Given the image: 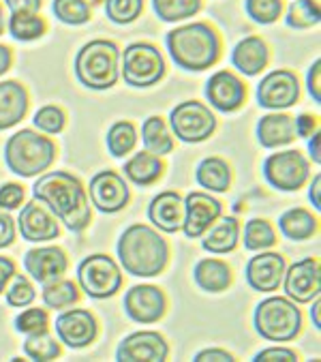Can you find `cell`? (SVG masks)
Here are the masks:
<instances>
[{
    "instance_id": "cell-1",
    "label": "cell",
    "mask_w": 321,
    "mask_h": 362,
    "mask_svg": "<svg viewBox=\"0 0 321 362\" xmlns=\"http://www.w3.org/2000/svg\"><path fill=\"white\" fill-rule=\"evenodd\" d=\"M33 195L45 204L71 232H84L93 221L88 191L69 172H49L39 176L33 187Z\"/></svg>"
},
{
    "instance_id": "cell-2",
    "label": "cell",
    "mask_w": 321,
    "mask_h": 362,
    "mask_svg": "<svg viewBox=\"0 0 321 362\" xmlns=\"http://www.w3.org/2000/svg\"><path fill=\"white\" fill-rule=\"evenodd\" d=\"M118 259L131 276H158L170 259V245L156 230L135 223L118 240Z\"/></svg>"
},
{
    "instance_id": "cell-3",
    "label": "cell",
    "mask_w": 321,
    "mask_h": 362,
    "mask_svg": "<svg viewBox=\"0 0 321 362\" xmlns=\"http://www.w3.org/2000/svg\"><path fill=\"white\" fill-rule=\"evenodd\" d=\"M168 52L176 66L185 71H206L221 58V37L206 22L178 26L165 37Z\"/></svg>"
},
{
    "instance_id": "cell-4",
    "label": "cell",
    "mask_w": 321,
    "mask_h": 362,
    "mask_svg": "<svg viewBox=\"0 0 321 362\" xmlns=\"http://www.w3.org/2000/svg\"><path fill=\"white\" fill-rule=\"evenodd\" d=\"M75 76L91 90H110L120 80V49L114 41L95 39L75 56Z\"/></svg>"
},
{
    "instance_id": "cell-5",
    "label": "cell",
    "mask_w": 321,
    "mask_h": 362,
    "mask_svg": "<svg viewBox=\"0 0 321 362\" xmlns=\"http://www.w3.org/2000/svg\"><path fill=\"white\" fill-rule=\"evenodd\" d=\"M56 161V144L33 129L13 133L5 144V163L9 172L33 178L43 174Z\"/></svg>"
},
{
    "instance_id": "cell-6",
    "label": "cell",
    "mask_w": 321,
    "mask_h": 362,
    "mask_svg": "<svg viewBox=\"0 0 321 362\" xmlns=\"http://www.w3.org/2000/svg\"><path fill=\"white\" fill-rule=\"evenodd\" d=\"M255 330L262 339L272 343H287L293 341L302 330V313L293 300L283 296L266 298L257 305L255 315Z\"/></svg>"
},
{
    "instance_id": "cell-7",
    "label": "cell",
    "mask_w": 321,
    "mask_h": 362,
    "mask_svg": "<svg viewBox=\"0 0 321 362\" xmlns=\"http://www.w3.org/2000/svg\"><path fill=\"white\" fill-rule=\"evenodd\" d=\"M120 76L133 88H150L165 76V60L160 56L158 47H154L152 43H131L120 54Z\"/></svg>"
},
{
    "instance_id": "cell-8",
    "label": "cell",
    "mask_w": 321,
    "mask_h": 362,
    "mask_svg": "<svg viewBox=\"0 0 321 362\" xmlns=\"http://www.w3.org/2000/svg\"><path fill=\"white\" fill-rule=\"evenodd\" d=\"M77 283L86 296L105 300L120 292L122 287V270L114 257L105 253H95L82 259L77 266Z\"/></svg>"
},
{
    "instance_id": "cell-9",
    "label": "cell",
    "mask_w": 321,
    "mask_h": 362,
    "mask_svg": "<svg viewBox=\"0 0 321 362\" xmlns=\"http://www.w3.org/2000/svg\"><path fill=\"white\" fill-rule=\"evenodd\" d=\"M170 127L174 135L185 144L206 141L216 131V116L206 103L182 101L170 114Z\"/></svg>"
},
{
    "instance_id": "cell-10",
    "label": "cell",
    "mask_w": 321,
    "mask_h": 362,
    "mask_svg": "<svg viewBox=\"0 0 321 362\" xmlns=\"http://www.w3.org/2000/svg\"><path fill=\"white\" fill-rule=\"evenodd\" d=\"M264 176L279 191H298L310 178V163L300 151H283L264 161Z\"/></svg>"
},
{
    "instance_id": "cell-11",
    "label": "cell",
    "mask_w": 321,
    "mask_h": 362,
    "mask_svg": "<svg viewBox=\"0 0 321 362\" xmlns=\"http://www.w3.org/2000/svg\"><path fill=\"white\" fill-rule=\"evenodd\" d=\"M300 99L298 76L289 69H276L257 84V103L266 110L279 112L296 105Z\"/></svg>"
},
{
    "instance_id": "cell-12",
    "label": "cell",
    "mask_w": 321,
    "mask_h": 362,
    "mask_svg": "<svg viewBox=\"0 0 321 362\" xmlns=\"http://www.w3.org/2000/svg\"><path fill=\"white\" fill-rule=\"evenodd\" d=\"M285 294L296 305H306L321 294V266L315 257H304L285 268Z\"/></svg>"
},
{
    "instance_id": "cell-13",
    "label": "cell",
    "mask_w": 321,
    "mask_h": 362,
    "mask_svg": "<svg viewBox=\"0 0 321 362\" xmlns=\"http://www.w3.org/2000/svg\"><path fill=\"white\" fill-rule=\"evenodd\" d=\"M88 193H91L93 206H97V210H101L103 214H114V212L124 210L131 199L129 185L118 172H112V170L95 174L88 187Z\"/></svg>"
},
{
    "instance_id": "cell-14",
    "label": "cell",
    "mask_w": 321,
    "mask_h": 362,
    "mask_svg": "<svg viewBox=\"0 0 321 362\" xmlns=\"http://www.w3.org/2000/svg\"><path fill=\"white\" fill-rule=\"evenodd\" d=\"M124 311L137 324H154L168 311V298L156 285H133L124 294Z\"/></svg>"
},
{
    "instance_id": "cell-15",
    "label": "cell",
    "mask_w": 321,
    "mask_h": 362,
    "mask_svg": "<svg viewBox=\"0 0 321 362\" xmlns=\"http://www.w3.org/2000/svg\"><path fill=\"white\" fill-rule=\"evenodd\" d=\"M56 334L60 343L71 349H82L95 343L99 334V324L95 315L86 309H71L56 317Z\"/></svg>"
},
{
    "instance_id": "cell-16",
    "label": "cell",
    "mask_w": 321,
    "mask_h": 362,
    "mask_svg": "<svg viewBox=\"0 0 321 362\" xmlns=\"http://www.w3.org/2000/svg\"><path fill=\"white\" fill-rule=\"evenodd\" d=\"M223 214V204L210 193H189L185 197V221L182 230L187 238H202L210 226Z\"/></svg>"
},
{
    "instance_id": "cell-17",
    "label": "cell",
    "mask_w": 321,
    "mask_h": 362,
    "mask_svg": "<svg viewBox=\"0 0 321 362\" xmlns=\"http://www.w3.org/2000/svg\"><path fill=\"white\" fill-rule=\"evenodd\" d=\"M170 356L168 341L154 330H141L129 334L116 351L120 362H163Z\"/></svg>"
},
{
    "instance_id": "cell-18",
    "label": "cell",
    "mask_w": 321,
    "mask_h": 362,
    "mask_svg": "<svg viewBox=\"0 0 321 362\" xmlns=\"http://www.w3.org/2000/svg\"><path fill=\"white\" fill-rule=\"evenodd\" d=\"M206 99L218 112H235L247 101V86L231 71H216L206 82Z\"/></svg>"
},
{
    "instance_id": "cell-19",
    "label": "cell",
    "mask_w": 321,
    "mask_h": 362,
    "mask_svg": "<svg viewBox=\"0 0 321 362\" xmlns=\"http://www.w3.org/2000/svg\"><path fill=\"white\" fill-rule=\"evenodd\" d=\"M285 257L272 251H257L247 264V283L255 292H276L285 276Z\"/></svg>"
},
{
    "instance_id": "cell-20",
    "label": "cell",
    "mask_w": 321,
    "mask_h": 362,
    "mask_svg": "<svg viewBox=\"0 0 321 362\" xmlns=\"http://www.w3.org/2000/svg\"><path fill=\"white\" fill-rule=\"evenodd\" d=\"M18 230L22 238L28 243H47L58 238L60 234L56 216L49 210H45L39 199H33L22 208L18 216Z\"/></svg>"
},
{
    "instance_id": "cell-21",
    "label": "cell",
    "mask_w": 321,
    "mask_h": 362,
    "mask_svg": "<svg viewBox=\"0 0 321 362\" xmlns=\"http://www.w3.org/2000/svg\"><path fill=\"white\" fill-rule=\"evenodd\" d=\"M26 272L41 285L62 279L69 268V257L60 247H37L24 255Z\"/></svg>"
},
{
    "instance_id": "cell-22",
    "label": "cell",
    "mask_w": 321,
    "mask_h": 362,
    "mask_svg": "<svg viewBox=\"0 0 321 362\" xmlns=\"http://www.w3.org/2000/svg\"><path fill=\"white\" fill-rule=\"evenodd\" d=\"M148 219L165 234H176L182 230L185 221V199L176 191L158 193L148 206Z\"/></svg>"
},
{
    "instance_id": "cell-23",
    "label": "cell",
    "mask_w": 321,
    "mask_h": 362,
    "mask_svg": "<svg viewBox=\"0 0 321 362\" xmlns=\"http://www.w3.org/2000/svg\"><path fill=\"white\" fill-rule=\"evenodd\" d=\"M270 62V49L262 37H245L231 52V64L249 78L259 76Z\"/></svg>"
},
{
    "instance_id": "cell-24",
    "label": "cell",
    "mask_w": 321,
    "mask_h": 362,
    "mask_svg": "<svg viewBox=\"0 0 321 362\" xmlns=\"http://www.w3.org/2000/svg\"><path fill=\"white\" fill-rule=\"evenodd\" d=\"M28 112V93L16 80L0 82V131L16 127Z\"/></svg>"
},
{
    "instance_id": "cell-25",
    "label": "cell",
    "mask_w": 321,
    "mask_h": 362,
    "mask_svg": "<svg viewBox=\"0 0 321 362\" xmlns=\"http://www.w3.org/2000/svg\"><path fill=\"white\" fill-rule=\"evenodd\" d=\"M296 139L293 118L289 114L272 112L259 118L257 122V141L264 148H281Z\"/></svg>"
},
{
    "instance_id": "cell-26",
    "label": "cell",
    "mask_w": 321,
    "mask_h": 362,
    "mask_svg": "<svg viewBox=\"0 0 321 362\" xmlns=\"http://www.w3.org/2000/svg\"><path fill=\"white\" fill-rule=\"evenodd\" d=\"M238 240H240V223L235 216H223V219L218 216V219L210 226V230L204 234L202 247L208 253L225 255L238 247Z\"/></svg>"
},
{
    "instance_id": "cell-27",
    "label": "cell",
    "mask_w": 321,
    "mask_h": 362,
    "mask_svg": "<svg viewBox=\"0 0 321 362\" xmlns=\"http://www.w3.org/2000/svg\"><path fill=\"white\" fill-rule=\"evenodd\" d=\"M193 279L204 289V292L221 294V292H225V289L231 285V268L223 259L206 257V259H199L195 264Z\"/></svg>"
},
{
    "instance_id": "cell-28",
    "label": "cell",
    "mask_w": 321,
    "mask_h": 362,
    "mask_svg": "<svg viewBox=\"0 0 321 362\" xmlns=\"http://www.w3.org/2000/svg\"><path fill=\"white\" fill-rule=\"evenodd\" d=\"M279 230L285 238L302 243L317 234L319 221H317V216H313V212H308L306 208H291L281 214Z\"/></svg>"
},
{
    "instance_id": "cell-29",
    "label": "cell",
    "mask_w": 321,
    "mask_h": 362,
    "mask_svg": "<svg viewBox=\"0 0 321 362\" xmlns=\"http://www.w3.org/2000/svg\"><path fill=\"white\" fill-rule=\"evenodd\" d=\"M163 170H165V165H163V161H160V157H156L148 151L133 155L124 163V176L137 187L154 185L160 176H163Z\"/></svg>"
},
{
    "instance_id": "cell-30",
    "label": "cell",
    "mask_w": 321,
    "mask_h": 362,
    "mask_svg": "<svg viewBox=\"0 0 321 362\" xmlns=\"http://www.w3.org/2000/svg\"><path fill=\"white\" fill-rule=\"evenodd\" d=\"M141 141L148 153L165 157L174 151V137L160 116H148L141 124Z\"/></svg>"
},
{
    "instance_id": "cell-31",
    "label": "cell",
    "mask_w": 321,
    "mask_h": 362,
    "mask_svg": "<svg viewBox=\"0 0 321 362\" xmlns=\"http://www.w3.org/2000/svg\"><path fill=\"white\" fill-rule=\"evenodd\" d=\"M195 178L210 193H225L231 185V170L221 157H208L197 165Z\"/></svg>"
},
{
    "instance_id": "cell-32",
    "label": "cell",
    "mask_w": 321,
    "mask_h": 362,
    "mask_svg": "<svg viewBox=\"0 0 321 362\" xmlns=\"http://www.w3.org/2000/svg\"><path fill=\"white\" fill-rule=\"evenodd\" d=\"M7 28L18 41H37L45 35L47 24L39 13H11Z\"/></svg>"
},
{
    "instance_id": "cell-33",
    "label": "cell",
    "mask_w": 321,
    "mask_h": 362,
    "mask_svg": "<svg viewBox=\"0 0 321 362\" xmlns=\"http://www.w3.org/2000/svg\"><path fill=\"white\" fill-rule=\"evenodd\" d=\"M152 9L163 22L176 24L197 16L202 9V0H152Z\"/></svg>"
},
{
    "instance_id": "cell-34",
    "label": "cell",
    "mask_w": 321,
    "mask_h": 362,
    "mask_svg": "<svg viewBox=\"0 0 321 362\" xmlns=\"http://www.w3.org/2000/svg\"><path fill=\"white\" fill-rule=\"evenodd\" d=\"M41 298H43L45 307H49V309H66L79 300V289L73 281L58 279V281L43 285Z\"/></svg>"
},
{
    "instance_id": "cell-35",
    "label": "cell",
    "mask_w": 321,
    "mask_h": 362,
    "mask_svg": "<svg viewBox=\"0 0 321 362\" xmlns=\"http://www.w3.org/2000/svg\"><path fill=\"white\" fill-rule=\"evenodd\" d=\"M107 151L112 157H124L129 155L133 148H135V144H137V129L133 122L129 120H120L116 124L110 127L107 131Z\"/></svg>"
},
{
    "instance_id": "cell-36",
    "label": "cell",
    "mask_w": 321,
    "mask_h": 362,
    "mask_svg": "<svg viewBox=\"0 0 321 362\" xmlns=\"http://www.w3.org/2000/svg\"><path fill=\"white\" fill-rule=\"evenodd\" d=\"M285 22L289 28H296V30H306V28L317 26L321 22L319 0H293L287 9Z\"/></svg>"
},
{
    "instance_id": "cell-37",
    "label": "cell",
    "mask_w": 321,
    "mask_h": 362,
    "mask_svg": "<svg viewBox=\"0 0 321 362\" xmlns=\"http://www.w3.org/2000/svg\"><path fill=\"white\" fill-rule=\"evenodd\" d=\"M60 343L56 341V337H52L47 330H41V332H33V334H26V341H24V354L30 358V360H41V362H49V360H56L60 356Z\"/></svg>"
},
{
    "instance_id": "cell-38",
    "label": "cell",
    "mask_w": 321,
    "mask_h": 362,
    "mask_svg": "<svg viewBox=\"0 0 321 362\" xmlns=\"http://www.w3.org/2000/svg\"><path fill=\"white\" fill-rule=\"evenodd\" d=\"M52 11L66 26H82L88 24L93 18L91 5L86 0H54Z\"/></svg>"
},
{
    "instance_id": "cell-39",
    "label": "cell",
    "mask_w": 321,
    "mask_h": 362,
    "mask_svg": "<svg viewBox=\"0 0 321 362\" xmlns=\"http://www.w3.org/2000/svg\"><path fill=\"white\" fill-rule=\"evenodd\" d=\"M276 245V232L266 219H251L245 226V249L249 251H266Z\"/></svg>"
},
{
    "instance_id": "cell-40",
    "label": "cell",
    "mask_w": 321,
    "mask_h": 362,
    "mask_svg": "<svg viewBox=\"0 0 321 362\" xmlns=\"http://www.w3.org/2000/svg\"><path fill=\"white\" fill-rule=\"evenodd\" d=\"M5 294H7V305L9 307H28L35 303L37 292H35V285L30 283V279L26 274H13L11 281L5 287Z\"/></svg>"
},
{
    "instance_id": "cell-41",
    "label": "cell",
    "mask_w": 321,
    "mask_h": 362,
    "mask_svg": "<svg viewBox=\"0 0 321 362\" xmlns=\"http://www.w3.org/2000/svg\"><path fill=\"white\" fill-rule=\"evenodd\" d=\"M283 0H245L247 16L257 24H274L283 16Z\"/></svg>"
},
{
    "instance_id": "cell-42",
    "label": "cell",
    "mask_w": 321,
    "mask_h": 362,
    "mask_svg": "<svg viewBox=\"0 0 321 362\" xmlns=\"http://www.w3.org/2000/svg\"><path fill=\"white\" fill-rule=\"evenodd\" d=\"M144 11V0H105V16L114 24H131Z\"/></svg>"
},
{
    "instance_id": "cell-43",
    "label": "cell",
    "mask_w": 321,
    "mask_h": 362,
    "mask_svg": "<svg viewBox=\"0 0 321 362\" xmlns=\"http://www.w3.org/2000/svg\"><path fill=\"white\" fill-rule=\"evenodd\" d=\"M35 127L47 135H58L62 133L64 124H66V116L60 107L56 105H43L37 114H35Z\"/></svg>"
},
{
    "instance_id": "cell-44",
    "label": "cell",
    "mask_w": 321,
    "mask_h": 362,
    "mask_svg": "<svg viewBox=\"0 0 321 362\" xmlns=\"http://www.w3.org/2000/svg\"><path fill=\"white\" fill-rule=\"evenodd\" d=\"M49 328V315L45 309H26L16 317V330L24 334L41 332Z\"/></svg>"
},
{
    "instance_id": "cell-45",
    "label": "cell",
    "mask_w": 321,
    "mask_h": 362,
    "mask_svg": "<svg viewBox=\"0 0 321 362\" xmlns=\"http://www.w3.org/2000/svg\"><path fill=\"white\" fill-rule=\"evenodd\" d=\"M24 202V187L18 182H5L0 187V210H16Z\"/></svg>"
},
{
    "instance_id": "cell-46",
    "label": "cell",
    "mask_w": 321,
    "mask_h": 362,
    "mask_svg": "<svg viewBox=\"0 0 321 362\" xmlns=\"http://www.w3.org/2000/svg\"><path fill=\"white\" fill-rule=\"evenodd\" d=\"M255 362H296L298 354L289 347H268L253 358Z\"/></svg>"
},
{
    "instance_id": "cell-47",
    "label": "cell",
    "mask_w": 321,
    "mask_h": 362,
    "mask_svg": "<svg viewBox=\"0 0 321 362\" xmlns=\"http://www.w3.org/2000/svg\"><path fill=\"white\" fill-rule=\"evenodd\" d=\"M306 86H308V95L313 97L315 103H321V60L317 58L306 76Z\"/></svg>"
},
{
    "instance_id": "cell-48",
    "label": "cell",
    "mask_w": 321,
    "mask_h": 362,
    "mask_svg": "<svg viewBox=\"0 0 321 362\" xmlns=\"http://www.w3.org/2000/svg\"><path fill=\"white\" fill-rule=\"evenodd\" d=\"M16 221L11 219V214H7L5 210H0V249L11 247L16 240Z\"/></svg>"
},
{
    "instance_id": "cell-49",
    "label": "cell",
    "mask_w": 321,
    "mask_h": 362,
    "mask_svg": "<svg viewBox=\"0 0 321 362\" xmlns=\"http://www.w3.org/2000/svg\"><path fill=\"white\" fill-rule=\"evenodd\" d=\"M293 131L298 137H310L319 131V118L313 114H300L298 118H293Z\"/></svg>"
},
{
    "instance_id": "cell-50",
    "label": "cell",
    "mask_w": 321,
    "mask_h": 362,
    "mask_svg": "<svg viewBox=\"0 0 321 362\" xmlns=\"http://www.w3.org/2000/svg\"><path fill=\"white\" fill-rule=\"evenodd\" d=\"M195 362H233V356L225 349L210 347V349H202L195 356Z\"/></svg>"
},
{
    "instance_id": "cell-51",
    "label": "cell",
    "mask_w": 321,
    "mask_h": 362,
    "mask_svg": "<svg viewBox=\"0 0 321 362\" xmlns=\"http://www.w3.org/2000/svg\"><path fill=\"white\" fill-rule=\"evenodd\" d=\"M11 13H39L43 0H5Z\"/></svg>"
},
{
    "instance_id": "cell-52",
    "label": "cell",
    "mask_w": 321,
    "mask_h": 362,
    "mask_svg": "<svg viewBox=\"0 0 321 362\" xmlns=\"http://www.w3.org/2000/svg\"><path fill=\"white\" fill-rule=\"evenodd\" d=\"M13 274H16V262L5 255H0V294L5 292V287Z\"/></svg>"
},
{
    "instance_id": "cell-53",
    "label": "cell",
    "mask_w": 321,
    "mask_h": 362,
    "mask_svg": "<svg viewBox=\"0 0 321 362\" xmlns=\"http://www.w3.org/2000/svg\"><path fill=\"white\" fill-rule=\"evenodd\" d=\"M308 199L313 202V208L315 210H321V174H317L310 182V189H308Z\"/></svg>"
},
{
    "instance_id": "cell-54",
    "label": "cell",
    "mask_w": 321,
    "mask_h": 362,
    "mask_svg": "<svg viewBox=\"0 0 321 362\" xmlns=\"http://www.w3.org/2000/svg\"><path fill=\"white\" fill-rule=\"evenodd\" d=\"M13 64V54L7 45H0V78H3Z\"/></svg>"
},
{
    "instance_id": "cell-55",
    "label": "cell",
    "mask_w": 321,
    "mask_h": 362,
    "mask_svg": "<svg viewBox=\"0 0 321 362\" xmlns=\"http://www.w3.org/2000/svg\"><path fill=\"white\" fill-rule=\"evenodd\" d=\"M319 144H321V135H319V131L317 133H313L310 135V139H308V153H310V159H313V163H321V151H319Z\"/></svg>"
},
{
    "instance_id": "cell-56",
    "label": "cell",
    "mask_w": 321,
    "mask_h": 362,
    "mask_svg": "<svg viewBox=\"0 0 321 362\" xmlns=\"http://www.w3.org/2000/svg\"><path fill=\"white\" fill-rule=\"evenodd\" d=\"M313 303V309H310V317H313V324H315V328L319 330L321 328V300H319V296L315 298V300H310Z\"/></svg>"
},
{
    "instance_id": "cell-57",
    "label": "cell",
    "mask_w": 321,
    "mask_h": 362,
    "mask_svg": "<svg viewBox=\"0 0 321 362\" xmlns=\"http://www.w3.org/2000/svg\"><path fill=\"white\" fill-rule=\"evenodd\" d=\"M5 33V9H3V5H0V35Z\"/></svg>"
}]
</instances>
